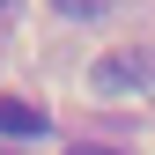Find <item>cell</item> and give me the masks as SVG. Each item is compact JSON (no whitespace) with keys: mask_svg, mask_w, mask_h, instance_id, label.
<instances>
[{"mask_svg":"<svg viewBox=\"0 0 155 155\" xmlns=\"http://www.w3.org/2000/svg\"><path fill=\"white\" fill-rule=\"evenodd\" d=\"M67 155H126V148H104V140H74Z\"/></svg>","mask_w":155,"mask_h":155,"instance_id":"4","label":"cell"},{"mask_svg":"<svg viewBox=\"0 0 155 155\" xmlns=\"http://www.w3.org/2000/svg\"><path fill=\"white\" fill-rule=\"evenodd\" d=\"M0 133H15V140H45V111L22 104V96H0Z\"/></svg>","mask_w":155,"mask_h":155,"instance_id":"2","label":"cell"},{"mask_svg":"<svg viewBox=\"0 0 155 155\" xmlns=\"http://www.w3.org/2000/svg\"><path fill=\"white\" fill-rule=\"evenodd\" d=\"M111 8H118V0H52V15H59V22H104Z\"/></svg>","mask_w":155,"mask_h":155,"instance_id":"3","label":"cell"},{"mask_svg":"<svg viewBox=\"0 0 155 155\" xmlns=\"http://www.w3.org/2000/svg\"><path fill=\"white\" fill-rule=\"evenodd\" d=\"M89 89L96 96H140V89H155V52H104V59L89 67Z\"/></svg>","mask_w":155,"mask_h":155,"instance_id":"1","label":"cell"},{"mask_svg":"<svg viewBox=\"0 0 155 155\" xmlns=\"http://www.w3.org/2000/svg\"><path fill=\"white\" fill-rule=\"evenodd\" d=\"M0 8H8V0H0Z\"/></svg>","mask_w":155,"mask_h":155,"instance_id":"5","label":"cell"}]
</instances>
